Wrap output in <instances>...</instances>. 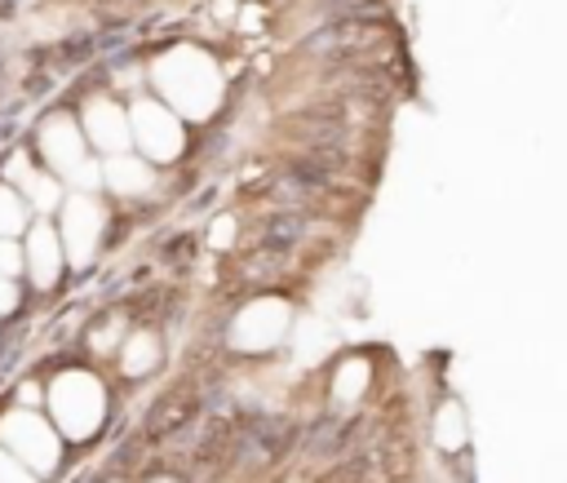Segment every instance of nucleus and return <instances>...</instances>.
Segmentation results:
<instances>
[{"instance_id":"obj_19","label":"nucleus","mask_w":567,"mask_h":483,"mask_svg":"<svg viewBox=\"0 0 567 483\" xmlns=\"http://www.w3.org/2000/svg\"><path fill=\"white\" fill-rule=\"evenodd\" d=\"M13 306H18V288L0 275V315H4V310H13Z\"/></svg>"},{"instance_id":"obj_18","label":"nucleus","mask_w":567,"mask_h":483,"mask_svg":"<svg viewBox=\"0 0 567 483\" xmlns=\"http://www.w3.org/2000/svg\"><path fill=\"white\" fill-rule=\"evenodd\" d=\"M230 235H235V222H230V217H217V222H213V230H208V239H213L217 248H226V244H230Z\"/></svg>"},{"instance_id":"obj_6","label":"nucleus","mask_w":567,"mask_h":483,"mask_svg":"<svg viewBox=\"0 0 567 483\" xmlns=\"http://www.w3.org/2000/svg\"><path fill=\"white\" fill-rule=\"evenodd\" d=\"M97 235H102V208L89 195H75L62 208V248L71 266H89V257L97 253Z\"/></svg>"},{"instance_id":"obj_14","label":"nucleus","mask_w":567,"mask_h":483,"mask_svg":"<svg viewBox=\"0 0 567 483\" xmlns=\"http://www.w3.org/2000/svg\"><path fill=\"white\" fill-rule=\"evenodd\" d=\"M363 386H368V363H363V359H354V363H346V368L337 372V394H341V399L363 394Z\"/></svg>"},{"instance_id":"obj_12","label":"nucleus","mask_w":567,"mask_h":483,"mask_svg":"<svg viewBox=\"0 0 567 483\" xmlns=\"http://www.w3.org/2000/svg\"><path fill=\"white\" fill-rule=\"evenodd\" d=\"M434 439H439L443 448H461V443H465V412H461L456 403H447V408L439 412V425H434Z\"/></svg>"},{"instance_id":"obj_10","label":"nucleus","mask_w":567,"mask_h":483,"mask_svg":"<svg viewBox=\"0 0 567 483\" xmlns=\"http://www.w3.org/2000/svg\"><path fill=\"white\" fill-rule=\"evenodd\" d=\"M102 182H106L115 195H142V191H151L155 173H151V164H146V160L111 155V160H106V168H102Z\"/></svg>"},{"instance_id":"obj_11","label":"nucleus","mask_w":567,"mask_h":483,"mask_svg":"<svg viewBox=\"0 0 567 483\" xmlns=\"http://www.w3.org/2000/svg\"><path fill=\"white\" fill-rule=\"evenodd\" d=\"M155 359H159V341H155L151 332H133V337L124 341V372H128V377L151 372Z\"/></svg>"},{"instance_id":"obj_4","label":"nucleus","mask_w":567,"mask_h":483,"mask_svg":"<svg viewBox=\"0 0 567 483\" xmlns=\"http://www.w3.org/2000/svg\"><path fill=\"white\" fill-rule=\"evenodd\" d=\"M0 443L31 470H53L58 465V439H53L49 421H40L35 412H9L0 421Z\"/></svg>"},{"instance_id":"obj_2","label":"nucleus","mask_w":567,"mask_h":483,"mask_svg":"<svg viewBox=\"0 0 567 483\" xmlns=\"http://www.w3.org/2000/svg\"><path fill=\"white\" fill-rule=\"evenodd\" d=\"M49 408H53V421L62 425V434L89 439L102 425V412H106L102 381L89 377V372H62L49 390Z\"/></svg>"},{"instance_id":"obj_1","label":"nucleus","mask_w":567,"mask_h":483,"mask_svg":"<svg viewBox=\"0 0 567 483\" xmlns=\"http://www.w3.org/2000/svg\"><path fill=\"white\" fill-rule=\"evenodd\" d=\"M155 84L173 102V111L204 120L221 102V75L199 49H173L155 62Z\"/></svg>"},{"instance_id":"obj_8","label":"nucleus","mask_w":567,"mask_h":483,"mask_svg":"<svg viewBox=\"0 0 567 483\" xmlns=\"http://www.w3.org/2000/svg\"><path fill=\"white\" fill-rule=\"evenodd\" d=\"M84 129H89V137H93L102 151H111V155H124L128 142H133V124H128V115H124L115 102H93L89 115H84Z\"/></svg>"},{"instance_id":"obj_17","label":"nucleus","mask_w":567,"mask_h":483,"mask_svg":"<svg viewBox=\"0 0 567 483\" xmlns=\"http://www.w3.org/2000/svg\"><path fill=\"white\" fill-rule=\"evenodd\" d=\"M18 266H22V253H18V244L0 239V275H13Z\"/></svg>"},{"instance_id":"obj_7","label":"nucleus","mask_w":567,"mask_h":483,"mask_svg":"<svg viewBox=\"0 0 567 483\" xmlns=\"http://www.w3.org/2000/svg\"><path fill=\"white\" fill-rule=\"evenodd\" d=\"M40 151H44V160L53 164V173H66L71 182H75L80 168L89 164V160H84V137H80V129H75L66 115L44 120V129H40Z\"/></svg>"},{"instance_id":"obj_9","label":"nucleus","mask_w":567,"mask_h":483,"mask_svg":"<svg viewBox=\"0 0 567 483\" xmlns=\"http://www.w3.org/2000/svg\"><path fill=\"white\" fill-rule=\"evenodd\" d=\"M27 266H31V279L40 288H49L62 270V239L53 235V226H35L27 235Z\"/></svg>"},{"instance_id":"obj_20","label":"nucleus","mask_w":567,"mask_h":483,"mask_svg":"<svg viewBox=\"0 0 567 483\" xmlns=\"http://www.w3.org/2000/svg\"><path fill=\"white\" fill-rule=\"evenodd\" d=\"M164 483H168V479H164Z\"/></svg>"},{"instance_id":"obj_16","label":"nucleus","mask_w":567,"mask_h":483,"mask_svg":"<svg viewBox=\"0 0 567 483\" xmlns=\"http://www.w3.org/2000/svg\"><path fill=\"white\" fill-rule=\"evenodd\" d=\"M0 483H35L31 470H27L9 448H0Z\"/></svg>"},{"instance_id":"obj_3","label":"nucleus","mask_w":567,"mask_h":483,"mask_svg":"<svg viewBox=\"0 0 567 483\" xmlns=\"http://www.w3.org/2000/svg\"><path fill=\"white\" fill-rule=\"evenodd\" d=\"M288 323H292V310H288L279 297H257V301H248V306L235 315L230 341H235L239 350H275V346L284 341Z\"/></svg>"},{"instance_id":"obj_5","label":"nucleus","mask_w":567,"mask_h":483,"mask_svg":"<svg viewBox=\"0 0 567 483\" xmlns=\"http://www.w3.org/2000/svg\"><path fill=\"white\" fill-rule=\"evenodd\" d=\"M128 124H133V142H137L151 160H173V155L182 151V124H177V115H173L168 106H159V102H137L133 115H128Z\"/></svg>"},{"instance_id":"obj_15","label":"nucleus","mask_w":567,"mask_h":483,"mask_svg":"<svg viewBox=\"0 0 567 483\" xmlns=\"http://www.w3.org/2000/svg\"><path fill=\"white\" fill-rule=\"evenodd\" d=\"M22 222H27V208H22V199H18L13 191H4V186H0V235H13Z\"/></svg>"},{"instance_id":"obj_13","label":"nucleus","mask_w":567,"mask_h":483,"mask_svg":"<svg viewBox=\"0 0 567 483\" xmlns=\"http://www.w3.org/2000/svg\"><path fill=\"white\" fill-rule=\"evenodd\" d=\"M18 186L27 191V199H31L35 208H53V204H58V182L44 177V173H27Z\"/></svg>"}]
</instances>
